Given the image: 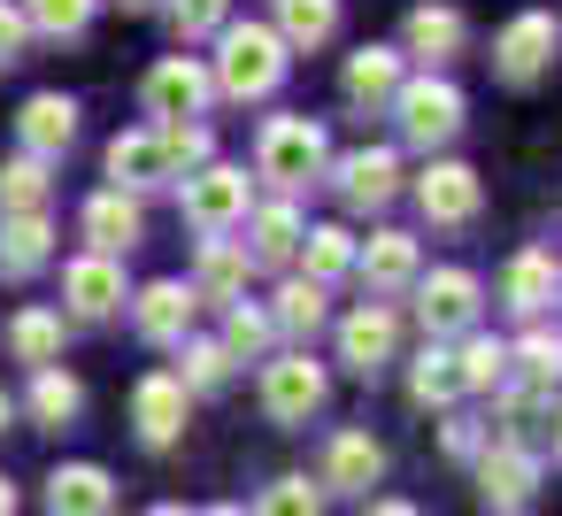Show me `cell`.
<instances>
[{
  "instance_id": "cell-1",
  "label": "cell",
  "mask_w": 562,
  "mask_h": 516,
  "mask_svg": "<svg viewBox=\"0 0 562 516\" xmlns=\"http://www.w3.org/2000/svg\"><path fill=\"white\" fill-rule=\"evenodd\" d=\"M285 70H293V47H285L270 24H224V32H216V70H209L216 93L262 101V93L285 86Z\"/></svg>"
},
{
  "instance_id": "cell-2",
  "label": "cell",
  "mask_w": 562,
  "mask_h": 516,
  "mask_svg": "<svg viewBox=\"0 0 562 516\" xmlns=\"http://www.w3.org/2000/svg\"><path fill=\"white\" fill-rule=\"evenodd\" d=\"M324 162H331V147H324V124L316 116H270L262 139H255V170L270 186H285V193L293 186H316Z\"/></svg>"
},
{
  "instance_id": "cell-3",
  "label": "cell",
  "mask_w": 562,
  "mask_h": 516,
  "mask_svg": "<svg viewBox=\"0 0 562 516\" xmlns=\"http://www.w3.org/2000/svg\"><path fill=\"white\" fill-rule=\"evenodd\" d=\"M324 393H331V378H324V362H316L308 347L262 362V416H270V424H285V431L308 424V416L324 408Z\"/></svg>"
},
{
  "instance_id": "cell-4",
  "label": "cell",
  "mask_w": 562,
  "mask_h": 516,
  "mask_svg": "<svg viewBox=\"0 0 562 516\" xmlns=\"http://www.w3.org/2000/svg\"><path fill=\"white\" fill-rule=\"evenodd\" d=\"M247 209H255V178H247V170L201 162V170L186 178V224H193V232H239Z\"/></svg>"
},
{
  "instance_id": "cell-5",
  "label": "cell",
  "mask_w": 562,
  "mask_h": 516,
  "mask_svg": "<svg viewBox=\"0 0 562 516\" xmlns=\"http://www.w3.org/2000/svg\"><path fill=\"white\" fill-rule=\"evenodd\" d=\"M393 109H401V139L408 147H447L462 132V93L447 78H401Z\"/></svg>"
},
{
  "instance_id": "cell-6",
  "label": "cell",
  "mask_w": 562,
  "mask_h": 516,
  "mask_svg": "<svg viewBox=\"0 0 562 516\" xmlns=\"http://www.w3.org/2000/svg\"><path fill=\"white\" fill-rule=\"evenodd\" d=\"M477 309H485V285H477L470 270H431V278H416V324H424L431 339L477 332Z\"/></svg>"
},
{
  "instance_id": "cell-7",
  "label": "cell",
  "mask_w": 562,
  "mask_h": 516,
  "mask_svg": "<svg viewBox=\"0 0 562 516\" xmlns=\"http://www.w3.org/2000/svg\"><path fill=\"white\" fill-rule=\"evenodd\" d=\"M186 408H193L186 378H178V370H147V378L132 385V424H139V447H178V439H186Z\"/></svg>"
},
{
  "instance_id": "cell-8",
  "label": "cell",
  "mask_w": 562,
  "mask_h": 516,
  "mask_svg": "<svg viewBox=\"0 0 562 516\" xmlns=\"http://www.w3.org/2000/svg\"><path fill=\"white\" fill-rule=\"evenodd\" d=\"M209 70L193 63V55H162L155 70H147V86H139V101H147V116L155 124H178V116H201L209 109Z\"/></svg>"
},
{
  "instance_id": "cell-9",
  "label": "cell",
  "mask_w": 562,
  "mask_h": 516,
  "mask_svg": "<svg viewBox=\"0 0 562 516\" xmlns=\"http://www.w3.org/2000/svg\"><path fill=\"white\" fill-rule=\"evenodd\" d=\"M393 347H401V316H393L385 301H362V309L339 316V362H347L355 378H378V370L393 362Z\"/></svg>"
},
{
  "instance_id": "cell-10",
  "label": "cell",
  "mask_w": 562,
  "mask_h": 516,
  "mask_svg": "<svg viewBox=\"0 0 562 516\" xmlns=\"http://www.w3.org/2000/svg\"><path fill=\"white\" fill-rule=\"evenodd\" d=\"M63 301H70V316H78V324H101V316H116V309L132 301V293H124V262L86 247V255L63 270Z\"/></svg>"
},
{
  "instance_id": "cell-11",
  "label": "cell",
  "mask_w": 562,
  "mask_h": 516,
  "mask_svg": "<svg viewBox=\"0 0 562 516\" xmlns=\"http://www.w3.org/2000/svg\"><path fill=\"white\" fill-rule=\"evenodd\" d=\"M554 293H562V262H554V247H524V255H508V270H501V309H508V316L539 324V316L554 309Z\"/></svg>"
},
{
  "instance_id": "cell-12",
  "label": "cell",
  "mask_w": 562,
  "mask_h": 516,
  "mask_svg": "<svg viewBox=\"0 0 562 516\" xmlns=\"http://www.w3.org/2000/svg\"><path fill=\"white\" fill-rule=\"evenodd\" d=\"M554 40H562V32H554V16H547V9H524V16L493 40V70H501L508 86H531V78L554 63Z\"/></svg>"
},
{
  "instance_id": "cell-13",
  "label": "cell",
  "mask_w": 562,
  "mask_h": 516,
  "mask_svg": "<svg viewBox=\"0 0 562 516\" xmlns=\"http://www.w3.org/2000/svg\"><path fill=\"white\" fill-rule=\"evenodd\" d=\"M193 285L186 278H155V285H139L132 293V324H139V339L147 347H178L186 332H193Z\"/></svg>"
},
{
  "instance_id": "cell-14",
  "label": "cell",
  "mask_w": 562,
  "mask_h": 516,
  "mask_svg": "<svg viewBox=\"0 0 562 516\" xmlns=\"http://www.w3.org/2000/svg\"><path fill=\"white\" fill-rule=\"evenodd\" d=\"M477 493H485V508L516 516V508L539 493V455H531V447H508V439H493V447L477 455Z\"/></svg>"
},
{
  "instance_id": "cell-15",
  "label": "cell",
  "mask_w": 562,
  "mask_h": 516,
  "mask_svg": "<svg viewBox=\"0 0 562 516\" xmlns=\"http://www.w3.org/2000/svg\"><path fill=\"white\" fill-rule=\"evenodd\" d=\"M416 209H424L431 224H477L485 186H477V170H470V162H431V170L416 178Z\"/></svg>"
},
{
  "instance_id": "cell-16",
  "label": "cell",
  "mask_w": 562,
  "mask_h": 516,
  "mask_svg": "<svg viewBox=\"0 0 562 516\" xmlns=\"http://www.w3.org/2000/svg\"><path fill=\"white\" fill-rule=\"evenodd\" d=\"M378 478H385V447H378L370 431H355V424H347V431H331V439H324V470H316V485H324V493H370Z\"/></svg>"
},
{
  "instance_id": "cell-17",
  "label": "cell",
  "mask_w": 562,
  "mask_h": 516,
  "mask_svg": "<svg viewBox=\"0 0 562 516\" xmlns=\"http://www.w3.org/2000/svg\"><path fill=\"white\" fill-rule=\"evenodd\" d=\"M178 170H170V155H162V132L147 124V132H116L109 139V186L116 193H155V186H170Z\"/></svg>"
},
{
  "instance_id": "cell-18",
  "label": "cell",
  "mask_w": 562,
  "mask_h": 516,
  "mask_svg": "<svg viewBox=\"0 0 562 516\" xmlns=\"http://www.w3.org/2000/svg\"><path fill=\"white\" fill-rule=\"evenodd\" d=\"M247 278H255V255H247V239H224V232H209L201 239V262H193V301H247Z\"/></svg>"
},
{
  "instance_id": "cell-19",
  "label": "cell",
  "mask_w": 562,
  "mask_h": 516,
  "mask_svg": "<svg viewBox=\"0 0 562 516\" xmlns=\"http://www.w3.org/2000/svg\"><path fill=\"white\" fill-rule=\"evenodd\" d=\"M16 139H24V155L63 162V155H70V139H78V101H70V93H32V101H24V116H16Z\"/></svg>"
},
{
  "instance_id": "cell-20",
  "label": "cell",
  "mask_w": 562,
  "mask_h": 516,
  "mask_svg": "<svg viewBox=\"0 0 562 516\" xmlns=\"http://www.w3.org/2000/svg\"><path fill=\"white\" fill-rule=\"evenodd\" d=\"M331 186L347 209H385L401 193V162H393V147H355V155H339Z\"/></svg>"
},
{
  "instance_id": "cell-21",
  "label": "cell",
  "mask_w": 562,
  "mask_h": 516,
  "mask_svg": "<svg viewBox=\"0 0 562 516\" xmlns=\"http://www.w3.org/2000/svg\"><path fill=\"white\" fill-rule=\"evenodd\" d=\"M78 224H86V239H93V255H132V247L147 239V216H139V193H116V186H109V193H93Z\"/></svg>"
},
{
  "instance_id": "cell-22",
  "label": "cell",
  "mask_w": 562,
  "mask_h": 516,
  "mask_svg": "<svg viewBox=\"0 0 562 516\" xmlns=\"http://www.w3.org/2000/svg\"><path fill=\"white\" fill-rule=\"evenodd\" d=\"M47 516H116V478L101 462H63L47 478Z\"/></svg>"
},
{
  "instance_id": "cell-23",
  "label": "cell",
  "mask_w": 562,
  "mask_h": 516,
  "mask_svg": "<svg viewBox=\"0 0 562 516\" xmlns=\"http://www.w3.org/2000/svg\"><path fill=\"white\" fill-rule=\"evenodd\" d=\"M401 55L416 63H454L462 55V9H447V0H424V9H408V32H401Z\"/></svg>"
},
{
  "instance_id": "cell-24",
  "label": "cell",
  "mask_w": 562,
  "mask_h": 516,
  "mask_svg": "<svg viewBox=\"0 0 562 516\" xmlns=\"http://www.w3.org/2000/svg\"><path fill=\"white\" fill-rule=\"evenodd\" d=\"M301 232H308V224H301V209H293V201L247 209V239H255L247 255H255V270H285V262L301 255Z\"/></svg>"
},
{
  "instance_id": "cell-25",
  "label": "cell",
  "mask_w": 562,
  "mask_h": 516,
  "mask_svg": "<svg viewBox=\"0 0 562 516\" xmlns=\"http://www.w3.org/2000/svg\"><path fill=\"white\" fill-rule=\"evenodd\" d=\"M47 255H55L47 209H32V216H0V278H32V270H47Z\"/></svg>"
},
{
  "instance_id": "cell-26",
  "label": "cell",
  "mask_w": 562,
  "mask_h": 516,
  "mask_svg": "<svg viewBox=\"0 0 562 516\" xmlns=\"http://www.w3.org/2000/svg\"><path fill=\"white\" fill-rule=\"evenodd\" d=\"M355 270L370 293H401L416 285V239L408 232H370V247H355Z\"/></svg>"
},
{
  "instance_id": "cell-27",
  "label": "cell",
  "mask_w": 562,
  "mask_h": 516,
  "mask_svg": "<svg viewBox=\"0 0 562 516\" xmlns=\"http://www.w3.org/2000/svg\"><path fill=\"white\" fill-rule=\"evenodd\" d=\"M339 93H347L355 109H385V101L401 93V47H362V55H347Z\"/></svg>"
},
{
  "instance_id": "cell-28",
  "label": "cell",
  "mask_w": 562,
  "mask_h": 516,
  "mask_svg": "<svg viewBox=\"0 0 562 516\" xmlns=\"http://www.w3.org/2000/svg\"><path fill=\"white\" fill-rule=\"evenodd\" d=\"M32 424H47V431H70L78 424V408H86V385L63 370V362H47V370H32Z\"/></svg>"
},
{
  "instance_id": "cell-29",
  "label": "cell",
  "mask_w": 562,
  "mask_h": 516,
  "mask_svg": "<svg viewBox=\"0 0 562 516\" xmlns=\"http://www.w3.org/2000/svg\"><path fill=\"white\" fill-rule=\"evenodd\" d=\"M547 416H554V385H501V439L508 447L547 439Z\"/></svg>"
},
{
  "instance_id": "cell-30",
  "label": "cell",
  "mask_w": 562,
  "mask_h": 516,
  "mask_svg": "<svg viewBox=\"0 0 562 516\" xmlns=\"http://www.w3.org/2000/svg\"><path fill=\"white\" fill-rule=\"evenodd\" d=\"M324 316H331V301H324V285H316V278H285V285H278V301H270V324H278V332H293V339H316V332H324Z\"/></svg>"
},
{
  "instance_id": "cell-31",
  "label": "cell",
  "mask_w": 562,
  "mask_h": 516,
  "mask_svg": "<svg viewBox=\"0 0 562 516\" xmlns=\"http://www.w3.org/2000/svg\"><path fill=\"white\" fill-rule=\"evenodd\" d=\"M408 401L416 408H447V401H462V370H454V347H424L416 362H408Z\"/></svg>"
},
{
  "instance_id": "cell-32",
  "label": "cell",
  "mask_w": 562,
  "mask_h": 516,
  "mask_svg": "<svg viewBox=\"0 0 562 516\" xmlns=\"http://www.w3.org/2000/svg\"><path fill=\"white\" fill-rule=\"evenodd\" d=\"M347 270H355V232H347V224H316V232H301V278L331 285V278H347Z\"/></svg>"
},
{
  "instance_id": "cell-33",
  "label": "cell",
  "mask_w": 562,
  "mask_h": 516,
  "mask_svg": "<svg viewBox=\"0 0 562 516\" xmlns=\"http://www.w3.org/2000/svg\"><path fill=\"white\" fill-rule=\"evenodd\" d=\"M270 339H278L270 309H247V301H232V309H224V332H216V347L232 355V370H239V362H262V355H270Z\"/></svg>"
},
{
  "instance_id": "cell-34",
  "label": "cell",
  "mask_w": 562,
  "mask_h": 516,
  "mask_svg": "<svg viewBox=\"0 0 562 516\" xmlns=\"http://www.w3.org/2000/svg\"><path fill=\"white\" fill-rule=\"evenodd\" d=\"M285 47H324L339 32V0H278V24H270Z\"/></svg>"
},
{
  "instance_id": "cell-35",
  "label": "cell",
  "mask_w": 562,
  "mask_h": 516,
  "mask_svg": "<svg viewBox=\"0 0 562 516\" xmlns=\"http://www.w3.org/2000/svg\"><path fill=\"white\" fill-rule=\"evenodd\" d=\"M454 370H462V393H493V385H508V347L493 332H462Z\"/></svg>"
},
{
  "instance_id": "cell-36",
  "label": "cell",
  "mask_w": 562,
  "mask_h": 516,
  "mask_svg": "<svg viewBox=\"0 0 562 516\" xmlns=\"http://www.w3.org/2000/svg\"><path fill=\"white\" fill-rule=\"evenodd\" d=\"M47 193H55V178H47L40 155L0 162V216H32V209H47Z\"/></svg>"
},
{
  "instance_id": "cell-37",
  "label": "cell",
  "mask_w": 562,
  "mask_h": 516,
  "mask_svg": "<svg viewBox=\"0 0 562 516\" xmlns=\"http://www.w3.org/2000/svg\"><path fill=\"white\" fill-rule=\"evenodd\" d=\"M9 347H16V362H32V370L63 362V316H55V309H24V316L9 324Z\"/></svg>"
},
{
  "instance_id": "cell-38",
  "label": "cell",
  "mask_w": 562,
  "mask_h": 516,
  "mask_svg": "<svg viewBox=\"0 0 562 516\" xmlns=\"http://www.w3.org/2000/svg\"><path fill=\"white\" fill-rule=\"evenodd\" d=\"M178 378H186V393H216L224 378H232V355L216 347V339H178Z\"/></svg>"
},
{
  "instance_id": "cell-39",
  "label": "cell",
  "mask_w": 562,
  "mask_h": 516,
  "mask_svg": "<svg viewBox=\"0 0 562 516\" xmlns=\"http://www.w3.org/2000/svg\"><path fill=\"white\" fill-rule=\"evenodd\" d=\"M255 516H324V485H316V478H301V470H285V478H270V485H262Z\"/></svg>"
},
{
  "instance_id": "cell-40",
  "label": "cell",
  "mask_w": 562,
  "mask_h": 516,
  "mask_svg": "<svg viewBox=\"0 0 562 516\" xmlns=\"http://www.w3.org/2000/svg\"><path fill=\"white\" fill-rule=\"evenodd\" d=\"M508 362H524V378H531V385H554V378H562V332L531 324V332L508 347Z\"/></svg>"
},
{
  "instance_id": "cell-41",
  "label": "cell",
  "mask_w": 562,
  "mask_h": 516,
  "mask_svg": "<svg viewBox=\"0 0 562 516\" xmlns=\"http://www.w3.org/2000/svg\"><path fill=\"white\" fill-rule=\"evenodd\" d=\"M24 24L47 40H78L93 24V0H24Z\"/></svg>"
},
{
  "instance_id": "cell-42",
  "label": "cell",
  "mask_w": 562,
  "mask_h": 516,
  "mask_svg": "<svg viewBox=\"0 0 562 516\" xmlns=\"http://www.w3.org/2000/svg\"><path fill=\"white\" fill-rule=\"evenodd\" d=\"M224 24H232V0H170V32H178V47L216 40Z\"/></svg>"
},
{
  "instance_id": "cell-43",
  "label": "cell",
  "mask_w": 562,
  "mask_h": 516,
  "mask_svg": "<svg viewBox=\"0 0 562 516\" xmlns=\"http://www.w3.org/2000/svg\"><path fill=\"white\" fill-rule=\"evenodd\" d=\"M155 132H162V155H170V170H178V178L209 162V124H193V116H178V124H155Z\"/></svg>"
},
{
  "instance_id": "cell-44",
  "label": "cell",
  "mask_w": 562,
  "mask_h": 516,
  "mask_svg": "<svg viewBox=\"0 0 562 516\" xmlns=\"http://www.w3.org/2000/svg\"><path fill=\"white\" fill-rule=\"evenodd\" d=\"M24 40H32L24 9H9V0H0V70H9V63H24Z\"/></svg>"
},
{
  "instance_id": "cell-45",
  "label": "cell",
  "mask_w": 562,
  "mask_h": 516,
  "mask_svg": "<svg viewBox=\"0 0 562 516\" xmlns=\"http://www.w3.org/2000/svg\"><path fill=\"white\" fill-rule=\"evenodd\" d=\"M447 455H454V462H477V455H485V424L454 416V424H447Z\"/></svg>"
},
{
  "instance_id": "cell-46",
  "label": "cell",
  "mask_w": 562,
  "mask_h": 516,
  "mask_svg": "<svg viewBox=\"0 0 562 516\" xmlns=\"http://www.w3.org/2000/svg\"><path fill=\"white\" fill-rule=\"evenodd\" d=\"M362 516H416V501H370Z\"/></svg>"
},
{
  "instance_id": "cell-47",
  "label": "cell",
  "mask_w": 562,
  "mask_h": 516,
  "mask_svg": "<svg viewBox=\"0 0 562 516\" xmlns=\"http://www.w3.org/2000/svg\"><path fill=\"white\" fill-rule=\"evenodd\" d=\"M547 455H554V462H562V408H554V416H547Z\"/></svg>"
},
{
  "instance_id": "cell-48",
  "label": "cell",
  "mask_w": 562,
  "mask_h": 516,
  "mask_svg": "<svg viewBox=\"0 0 562 516\" xmlns=\"http://www.w3.org/2000/svg\"><path fill=\"white\" fill-rule=\"evenodd\" d=\"M0 516H16V485L9 478H0Z\"/></svg>"
},
{
  "instance_id": "cell-49",
  "label": "cell",
  "mask_w": 562,
  "mask_h": 516,
  "mask_svg": "<svg viewBox=\"0 0 562 516\" xmlns=\"http://www.w3.org/2000/svg\"><path fill=\"white\" fill-rule=\"evenodd\" d=\"M147 516H193V508H178V501H155V508H147Z\"/></svg>"
},
{
  "instance_id": "cell-50",
  "label": "cell",
  "mask_w": 562,
  "mask_h": 516,
  "mask_svg": "<svg viewBox=\"0 0 562 516\" xmlns=\"http://www.w3.org/2000/svg\"><path fill=\"white\" fill-rule=\"evenodd\" d=\"M201 516H247V508H239V501H216V508H201Z\"/></svg>"
},
{
  "instance_id": "cell-51",
  "label": "cell",
  "mask_w": 562,
  "mask_h": 516,
  "mask_svg": "<svg viewBox=\"0 0 562 516\" xmlns=\"http://www.w3.org/2000/svg\"><path fill=\"white\" fill-rule=\"evenodd\" d=\"M9 416H16V401H9V393H0V431H9Z\"/></svg>"
},
{
  "instance_id": "cell-52",
  "label": "cell",
  "mask_w": 562,
  "mask_h": 516,
  "mask_svg": "<svg viewBox=\"0 0 562 516\" xmlns=\"http://www.w3.org/2000/svg\"><path fill=\"white\" fill-rule=\"evenodd\" d=\"M124 9H155V0H124Z\"/></svg>"
}]
</instances>
